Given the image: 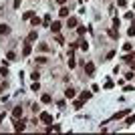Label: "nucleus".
Listing matches in <instances>:
<instances>
[{
	"instance_id": "1",
	"label": "nucleus",
	"mask_w": 135,
	"mask_h": 135,
	"mask_svg": "<svg viewBox=\"0 0 135 135\" xmlns=\"http://www.w3.org/2000/svg\"><path fill=\"white\" fill-rule=\"evenodd\" d=\"M38 119L42 121V123H48V125H51V123H53V115H51V113H40Z\"/></svg>"
},
{
	"instance_id": "2",
	"label": "nucleus",
	"mask_w": 135,
	"mask_h": 135,
	"mask_svg": "<svg viewBox=\"0 0 135 135\" xmlns=\"http://www.w3.org/2000/svg\"><path fill=\"white\" fill-rule=\"evenodd\" d=\"M22 117V107H14L12 109V119H20Z\"/></svg>"
},
{
	"instance_id": "3",
	"label": "nucleus",
	"mask_w": 135,
	"mask_h": 135,
	"mask_svg": "<svg viewBox=\"0 0 135 135\" xmlns=\"http://www.w3.org/2000/svg\"><path fill=\"white\" fill-rule=\"evenodd\" d=\"M129 115V109H123V111H117L113 115V119H123V117H127Z\"/></svg>"
},
{
	"instance_id": "4",
	"label": "nucleus",
	"mask_w": 135,
	"mask_h": 135,
	"mask_svg": "<svg viewBox=\"0 0 135 135\" xmlns=\"http://www.w3.org/2000/svg\"><path fill=\"white\" fill-rule=\"evenodd\" d=\"M24 127H26V125H24L22 121L14 119V131H24Z\"/></svg>"
},
{
	"instance_id": "5",
	"label": "nucleus",
	"mask_w": 135,
	"mask_h": 135,
	"mask_svg": "<svg viewBox=\"0 0 135 135\" xmlns=\"http://www.w3.org/2000/svg\"><path fill=\"white\" fill-rule=\"evenodd\" d=\"M85 73H87V75H93V73H95V65H93V63H87V65H85Z\"/></svg>"
},
{
	"instance_id": "6",
	"label": "nucleus",
	"mask_w": 135,
	"mask_h": 135,
	"mask_svg": "<svg viewBox=\"0 0 135 135\" xmlns=\"http://www.w3.org/2000/svg\"><path fill=\"white\" fill-rule=\"evenodd\" d=\"M51 30H53L54 34H59L60 32V22H51Z\"/></svg>"
},
{
	"instance_id": "7",
	"label": "nucleus",
	"mask_w": 135,
	"mask_h": 135,
	"mask_svg": "<svg viewBox=\"0 0 135 135\" xmlns=\"http://www.w3.org/2000/svg\"><path fill=\"white\" fill-rule=\"evenodd\" d=\"M107 34H109V36H111L113 40H117V38H119V34H117V30H115V26H113V28H109V30H107Z\"/></svg>"
},
{
	"instance_id": "8",
	"label": "nucleus",
	"mask_w": 135,
	"mask_h": 135,
	"mask_svg": "<svg viewBox=\"0 0 135 135\" xmlns=\"http://www.w3.org/2000/svg\"><path fill=\"white\" fill-rule=\"evenodd\" d=\"M75 95H77V91L73 89V87H71V89H67V91H65V97H67V99H73V97H75Z\"/></svg>"
},
{
	"instance_id": "9",
	"label": "nucleus",
	"mask_w": 135,
	"mask_h": 135,
	"mask_svg": "<svg viewBox=\"0 0 135 135\" xmlns=\"http://www.w3.org/2000/svg\"><path fill=\"white\" fill-rule=\"evenodd\" d=\"M10 32V26L8 24H0V34H8Z\"/></svg>"
},
{
	"instance_id": "10",
	"label": "nucleus",
	"mask_w": 135,
	"mask_h": 135,
	"mask_svg": "<svg viewBox=\"0 0 135 135\" xmlns=\"http://www.w3.org/2000/svg\"><path fill=\"white\" fill-rule=\"evenodd\" d=\"M36 36H38V32H36V30H32V32H28V42H32V40H36Z\"/></svg>"
},
{
	"instance_id": "11",
	"label": "nucleus",
	"mask_w": 135,
	"mask_h": 135,
	"mask_svg": "<svg viewBox=\"0 0 135 135\" xmlns=\"http://www.w3.org/2000/svg\"><path fill=\"white\" fill-rule=\"evenodd\" d=\"M67 26H69V28H75V26H77V18H69Z\"/></svg>"
},
{
	"instance_id": "12",
	"label": "nucleus",
	"mask_w": 135,
	"mask_h": 135,
	"mask_svg": "<svg viewBox=\"0 0 135 135\" xmlns=\"http://www.w3.org/2000/svg\"><path fill=\"white\" fill-rule=\"evenodd\" d=\"M89 99H91V93L89 91H83L81 93V101H89Z\"/></svg>"
},
{
	"instance_id": "13",
	"label": "nucleus",
	"mask_w": 135,
	"mask_h": 135,
	"mask_svg": "<svg viewBox=\"0 0 135 135\" xmlns=\"http://www.w3.org/2000/svg\"><path fill=\"white\" fill-rule=\"evenodd\" d=\"M59 14L63 16V18H65V16H69V8H67V6H60V10H59Z\"/></svg>"
},
{
	"instance_id": "14",
	"label": "nucleus",
	"mask_w": 135,
	"mask_h": 135,
	"mask_svg": "<svg viewBox=\"0 0 135 135\" xmlns=\"http://www.w3.org/2000/svg\"><path fill=\"white\" fill-rule=\"evenodd\" d=\"M30 51H32V46H30L28 42H26V45H24V48H22V54L26 57V54H30Z\"/></svg>"
},
{
	"instance_id": "15",
	"label": "nucleus",
	"mask_w": 135,
	"mask_h": 135,
	"mask_svg": "<svg viewBox=\"0 0 135 135\" xmlns=\"http://www.w3.org/2000/svg\"><path fill=\"white\" fill-rule=\"evenodd\" d=\"M69 67H71V69H75V67H77V63H75V59H73V53L69 54Z\"/></svg>"
},
{
	"instance_id": "16",
	"label": "nucleus",
	"mask_w": 135,
	"mask_h": 135,
	"mask_svg": "<svg viewBox=\"0 0 135 135\" xmlns=\"http://www.w3.org/2000/svg\"><path fill=\"white\" fill-rule=\"evenodd\" d=\"M30 20H32V26H38V24H42V20H40V18H36V16H32Z\"/></svg>"
},
{
	"instance_id": "17",
	"label": "nucleus",
	"mask_w": 135,
	"mask_h": 135,
	"mask_svg": "<svg viewBox=\"0 0 135 135\" xmlns=\"http://www.w3.org/2000/svg\"><path fill=\"white\" fill-rule=\"evenodd\" d=\"M40 101H42V103H51V101H53V97H51V95H42V97H40Z\"/></svg>"
},
{
	"instance_id": "18",
	"label": "nucleus",
	"mask_w": 135,
	"mask_h": 135,
	"mask_svg": "<svg viewBox=\"0 0 135 135\" xmlns=\"http://www.w3.org/2000/svg\"><path fill=\"white\" fill-rule=\"evenodd\" d=\"M6 59H8V60H14V59H16V53H14V51H10V53L6 54Z\"/></svg>"
},
{
	"instance_id": "19",
	"label": "nucleus",
	"mask_w": 135,
	"mask_h": 135,
	"mask_svg": "<svg viewBox=\"0 0 135 135\" xmlns=\"http://www.w3.org/2000/svg\"><path fill=\"white\" fill-rule=\"evenodd\" d=\"M32 16H34V14H32V12H24V14H22V20H30Z\"/></svg>"
},
{
	"instance_id": "20",
	"label": "nucleus",
	"mask_w": 135,
	"mask_h": 135,
	"mask_svg": "<svg viewBox=\"0 0 135 135\" xmlns=\"http://www.w3.org/2000/svg\"><path fill=\"white\" fill-rule=\"evenodd\" d=\"M42 24H45V26H51V16H48V14L45 16V20H42Z\"/></svg>"
},
{
	"instance_id": "21",
	"label": "nucleus",
	"mask_w": 135,
	"mask_h": 135,
	"mask_svg": "<svg viewBox=\"0 0 135 135\" xmlns=\"http://www.w3.org/2000/svg\"><path fill=\"white\" fill-rule=\"evenodd\" d=\"M131 48H133V46L129 45V42H125V45H123V51H125V53H129V51H131Z\"/></svg>"
},
{
	"instance_id": "22",
	"label": "nucleus",
	"mask_w": 135,
	"mask_h": 135,
	"mask_svg": "<svg viewBox=\"0 0 135 135\" xmlns=\"http://www.w3.org/2000/svg\"><path fill=\"white\" fill-rule=\"evenodd\" d=\"M36 63H38V65H45V63H46V57H38Z\"/></svg>"
},
{
	"instance_id": "23",
	"label": "nucleus",
	"mask_w": 135,
	"mask_h": 135,
	"mask_svg": "<svg viewBox=\"0 0 135 135\" xmlns=\"http://www.w3.org/2000/svg\"><path fill=\"white\" fill-rule=\"evenodd\" d=\"M83 103H85V101H81V99H79V101H75V109H81Z\"/></svg>"
},
{
	"instance_id": "24",
	"label": "nucleus",
	"mask_w": 135,
	"mask_h": 135,
	"mask_svg": "<svg viewBox=\"0 0 135 135\" xmlns=\"http://www.w3.org/2000/svg\"><path fill=\"white\" fill-rule=\"evenodd\" d=\"M125 123H127V125H133V123H135V117H133V115H131V117H127V121H125Z\"/></svg>"
},
{
	"instance_id": "25",
	"label": "nucleus",
	"mask_w": 135,
	"mask_h": 135,
	"mask_svg": "<svg viewBox=\"0 0 135 135\" xmlns=\"http://www.w3.org/2000/svg\"><path fill=\"white\" fill-rule=\"evenodd\" d=\"M85 30H87V26H79V28H77V32H79V34H85Z\"/></svg>"
},
{
	"instance_id": "26",
	"label": "nucleus",
	"mask_w": 135,
	"mask_h": 135,
	"mask_svg": "<svg viewBox=\"0 0 135 135\" xmlns=\"http://www.w3.org/2000/svg\"><path fill=\"white\" fill-rule=\"evenodd\" d=\"M135 59V54H125V57H123V60H133Z\"/></svg>"
},
{
	"instance_id": "27",
	"label": "nucleus",
	"mask_w": 135,
	"mask_h": 135,
	"mask_svg": "<svg viewBox=\"0 0 135 135\" xmlns=\"http://www.w3.org/2000/svg\"><path fill=\"white\" fill-rule=\"evenodd\" d=\"M38 77H40L38 73H32V75H30V79H32V81H38Z\"/></svg>"
},
{
	"instance_id": "28",
	"label": "nucleus",
	"mask_w": 135,
	"mask_h": 135,
	"mask_svg": "<svg viewBox=\"0 0 135 135\" xmlns=\"http://www.w3.org/2000/svg\"><path fill=\"white\" fill-rule=\"evenodd\" d=\"M113 87V81H105V89H111Z\"/></svg>"
},
{
	"instance_id": "29",
	"label": "nucleus",
	"mask_w": 135,
	"mask_h": 135,
	"mask_svg": "<svg viewBox=\"0 0 135 135\" xmlns=\"http://www.w3.org/2000/svg\"><path fill=\"white\" fill-rule=\"evenodd\" d=\"M57 4H60V6H65V4H67V0H57Z\"/></svg>"
},
{
	"instance_id": "30",
	"label": "nucleus",
	"mask_w": 135,
	"mask_h": 135,
	"mask_svg": "<svg viewBox=\"0 0 135 135\" xmlns=\"http://www.w3.org/2000/svg\"><path fill=\"white\" fill-rule=\"evenodd\" d=\"M12 4H14V8H18V6H20V0H14Z\"/></svg>"
},
{
	"instance_id": "31",
	"label": "nucleus",
	"mask_w": 135,
	"mask_h": 135,
	"mask_svg": "<svg viewBox=\"0 0 135 135\" xmlns=\"http://www.w3.org/2000/svg\"><path fill=\"white\" fill-rule=\"evenodd\" d=\"M4 117H6V113H0V123L4 121Z\"/></svg>"
},
{
	"instance_id": "32",
	"label": "nucleus",
	"mask_w": 135,
	"mask_h": 135,
	"mask_svg": "<svg viewBox=\"0 0 135 135\" xmlns=\"http://www.w3.org/2000/svg\"><path fill=\"white\" fill-rule=\"evenodd\" d=\"M131 67H133V69H135V60H131Z\"/></svg>"
}]
</instances>
